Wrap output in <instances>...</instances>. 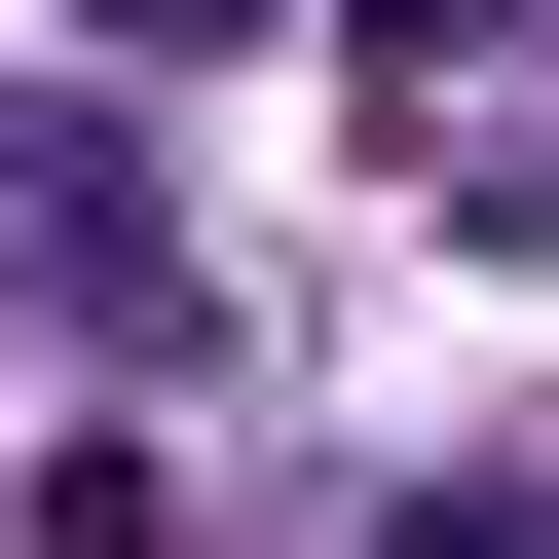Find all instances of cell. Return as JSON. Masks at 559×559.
<instances>
[{
    "label": "cell",
    "instance_id": "cell-1",
    "mask_svg": "<svg viewBox=\"0 0 559 559\" xmlns=\"http://www.w3.org/2000/svg\"><path fill=\"white\" fill-rule=\"evenodd\" d=\"M373 559H559V522H522V485H411V522H373Z\"/></svg>",
    "mask_w": 559,
    "mask_h": 559
},
{
    "label": "cell",
    "instance_id": "cell-2",
    "mask_svg": "<svg viewBox=\"0 0 559 559\" xmlns=\"http://www.w3.org/2000/svg\"><path fill=\"white\" fill-rule=\"evenodd\" d=\"M75 38H261V0H75Z\"/></svg>",
    "mask_w": 559,
    "mask_h": 559
}]
</instances>
